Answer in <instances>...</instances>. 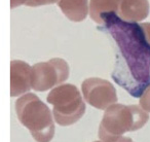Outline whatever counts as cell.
<instances>
[{"label": "cell", "mask_w": 150, "mask_h": 142, "mask_svg": "<svg viewBox=\"0 0 150 142\" xmlns=\"http://www.w3.org/2000/svg\"><path fill=\"white\" fill-rule=\"evenodd\" d=\"M100 31L115 45V63L111 77L131 96L141 97L150 87V44L138 23L127 22L116 13L101 15Z\"/></svg>", "instance_id": "obj_1"}, {"label": "cell", "mask_w": 150, "mask_h": 142, "mask_svg": "<svg viewBox=\"0 0 150 142\" xmlns=\"http://www.w3.org/2000/svg\"><path fill=\"white\" fill-rule=\"evenodd\" d=\"M149 119L148 112L140 105L115 104L105 110L99 127V138L103 142H115L127 132L141 129Z\"/></svg>", "instance_id": "obj_2"}, {"label": "cell", "mask_w": 150, "mask_h": 142, "mask_svg": "<svg viewBox=\"0 0 150 142\" xmlns=\"http://www.w3.org/2000/svg\"><path fill=\"white\" fill-rule=\"evenodd\" d=\"M20 123L25 126L36 142H50L54 136V116L50 108L35 94L27 93L16 102Z\"/></svg>", "instance_id": "obj_3"}, {"label": "cell", "mask_w": 150, "mask_h": 142, "mask_svg": "<svg viewBox=\"0 0 150 142\" xmlns=\"http://www.w3.org/2000/svg\"><path fill=\"white\" fill-rule=\"evenodd\" d=\"M52 105V114L60 126H71L78 121L86 112V103L77 87L63 84L54 88L46 98Z\"/></svg>", "instance_id": "obj_4"}, {"label": "cell", "mask_w": 150, "mask_h": 142, "mask_svg": "<svg viewBox=\"0 0 150 142\" xmlns=\"http://www.w3.org/2000/svg\"><path fill=\"white\" fill-rule=\"evenodd\" d=\"M69 65L64 59L52 58L47 62L36 63L31 68V86L36 92L56 88L69 77Z\"/></svg>", "instance_id": "obj_5"}, {"label": "cell", "mask_w": 150, "mask_h": 142, "mask_svg": "<svg viewBox=\"0 0 150 142\" xmlns=\"http://www.w3.org/2000/svg\"><path fill=\"white\" fill-rule=\"evenodd\" d=\"M81 93L86 102L100 110H106L117 102L116 90L110 82L99 77L86 78L81 84Z\"/></svg>", "instance_id": "obj_6"}, {"label": "cell", "mask_w": 150, "mask_h": 142, "mask_svg": "<svg viewBox=\"0 0 150 142\" xmlns=\"http://www.w3.org/2000/svg\"><path fill=\"white\" fill-rule=\"evenodd\" d=\"M31 68L28 63L21 60L11 62V96L18 97L27 94L32 89Z\"/></svg>", "instance_id": "obj_7"}, {"label": "cell", "mask_w": 150, "mask_h": 142, "mask_svg": "<svg viewBox=\"0 0 150 142\" xmlns=\"http://www.w3.org/2000/svg\"><path fill=\"white\" fill-rule=\"evenodd\" d=\"M148 0H120L117 16L131 23L143 21L149 15Z\"/></svg>", "instance_id": "obj_8"}, {"label": "cell", "mask_w": 150, "mask_h": 142, "mask_svg": "<svg viewBox=\"0 0 150 142\" xmlns=\"http://www.w3.org/2000/svg\"><path fill=\"white\" fill-rule=\"evenodd\" d=\"M59 7L70 21L81 22L90 13L88 0H59Z\"/></svg>", "instance_id": "obj_9"}, {"label": "cell", "mask_w": 150, "mask_h": 142, "mask_svg": "<svg viewBox=\"0 0 150 142\" xmlns=\"http://www.w3.org/2000/svg\"><path fill=\"white\" fill-rule=\"evenodd\" d=\"M120 0H90V16L101 25V15L114 13L117 15Z\"/></svg>", "instance_id": "obj_10"}, {"label": "cell", "mask_w": 150, "mask_h": 142, "mask_svg": "<svg viewBox=\"0 0 150 142\" xmlns=\"http://www.w3.org/2000/svg\"><path fill=\"white\" fill-rule=\"evenodd\" d=\"M140 107L146 112H150V87H148L140 97Z\"/></svg>", "instance_id": "obj_11"}, {"label": "cell", "mask_w": 150, "mask_h": 142, "mask_svg": "<svg viewBox=\"0 0 150 142\" xmlns=\"http://www.w3.org/2000/svg\"><path fill=\"white\" fill-rule=\"evenodd\" d=\"M59 2V0H27L26 5L31 7L40 6V5H46V4H52V3Z\"/></svg>", "instance_id": "obj_12"}, {"label": "cell", "mask_w": 150, "mask_h": 142, "mask_svg": "<svg viewBox=\"0 0 150 142\" xmlns=\"http://www.w3.org/2000/svg\"><path fill=\"white\" fill-rule=\"evenodd\" d=\"M140 26H141L142 29H143L146 40H147L148 43L150 44V22H147V23H141Z\"/></svg>", "instance_id": "obj_13"}, {"label": "cell", "mask_w": 150, "mask_h": 142, "mask_svg": "<svg viewBox=\"0 0 150 142\" xmlns=\"http://www.w3.org/2000/svg\"><path fill=\"white\" fill-rule=\"evenodd\" d=\"M27 0H11V9H15L22 4H26Z\"/></svg>", "instance_id": "obj_14"}, {"label": "cell", "mask_w": 150, "mask_h": 142, "mask_svg": "<svg viewBox=\"0 0 150 142\" xmlns=\"http://www.w3.org/2000/svg\"><path fill=\"white\" fill-rule=\"evenodd\" d=\"M95 142H103V141H95ZM115 142H134L133 140L131 139V138H129V137H121L119 140H117V141H115Z\"/></svg>", "instance_id": "obj_15"}]
</instances>
